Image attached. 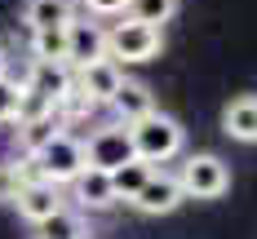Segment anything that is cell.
Wrapping results in <instances>:
<instances>
[{"instance_id":"cell-1","label":"cell","mask_w":257,"mask_h":239,"mask_svg":"<svg viewBox=\"0 0 257 239\" xmlns=\"http://www.w3.org/2000/svg\"><path fill=\"white\" fill-rule=\"evenodd\" d=\"M128 137H133V155L142 159V164H151V168L178 159L182 146H186V129L173 115H164V111H151L147 120L128 124Z\"/></svg>"},{"instance_id":"cell-2","label":"cell","mask_w":257,"mask_h":239,"mask_svg":"<svg viewBox=\"0 0 257 239\" xmlns=\"http://www.w3.org/2000/svg\"><path fill=\"white\" fill-rule=\"evenodd\" d=\"M36 164V177L40 182H49V186H58V190H67V186L76 182L80 173L89 168V159H84V137H76V133H58L49 146L40 151V155L31 159Z\"/></svg>"},{"instance_id":"cell-3","label":"cell","mask_w":257,"mask_h":239,"mask_svg":"<svg viewBox=\"0 0 257 239\" xmlns=\"http://www.w3.org/2000/svg\"><path fill=\"white\" fill-rule=\"evenodd\" d=\"M178 186L186 199H222L231 190V164L213 151H200V155H186L178 164Z\"/></svg>"},{"instance_id":"cell-4","label":"cell","mask_w":257,"mask_h":239,"mask_svg":"<svg viewBox=\"0 0 257 239\" xmlns=\"http://www.w3.org/2000/svg\"><path fill=\"white\" fill-rule=\"evenodd\" d=\"M160 49H164V31H155V27L128 23V18H120L115 27H106V58L115 67L151 62V58H160Z\"/></svg>"},{"instance_id":"cell-5","label":"cell","mask_w":257,"mask_h":239,"mask_svg":"<svg viewBox=\"0 0 257 239\" xmlns=\"http://www.w3.org/2000/svg\"><path fill=\"white\" fill-rule=\"evenodd\" d=\"M84 159H89V168H98V173H115V168H124L133 164V137H128L124 124H115V120H106L98 129L84 137Z\"/></svg>"},{"instance_id":"cell-6","label":"cell","mask_w":257,"mask_h":239,"mask_svg":"<svg viewBox=\"0 0 257 239\" xmlns=\"http://www.w3.org/2000/svg\"><path fill=\"white\" fill-rule=\"evenodd\" d=\"M18 84H23V93H31L36 102H45V106L58 111V106L76 93V71L71 67H53V62H31L27 67V80H18Z\"/></svg>"},{"instance_id":"cell-7","label":"cell","mask_w":257,"mask_h":239,"mask_svg":"<svg viewBox=\"0 0 257 239\" xmlns=\"http://www.w3.org/2000/svg\"><path fill=\"white\" fill-rule=\"evenodd\" d=\"M106 58V27L93 23L89 14L84 18H71L67 23V67L71 71H84V67H93V62H102Z\"/></svg>"},{"instance_id":"cell-8","label":"cell","mask_w":257,"mask_h":239,"mask_svg":"<svg viewBox=\"0 0 257 239\" xmlns=\"http://www.w3.org/2000/svg\"><path fill=\"white\" fill-rule=\"evenodd\" d=\"M120 84H124V67H115L111 58H102V62L76 71V98H84V102L98 111V106H111V98H115Z\"/></svg>"},{"instance_id":"cell-9","label":"cell","mask_w":257,"mask_h":239,"mask_svg":"<svg viewBox=\"0 0 257 239\" xmlns=\"http://www.w3.org/2000/svg\"><path fill=\"white\" fill-rule=\"evenodd\" d=\"M14 208H18V217L23 221H31V226H40V221H49L53 212L67 208V195L58 190V186L49 182H23V190H18V199H14Z\"/></svg>"},{"instance_id":"cell-10","label":"cell","mask_w":257,"mask_h":239,"mask_svg":"<svg viewBox=\"0 0 257 239\" xmlns=\"http://www.w3.org/2000/svg\"><path fill=\"white\" fill-rule=\"evenodd\" d=\"M182 199H186V195H182L178 177H173V173H164V168H155V173H151V182L138 190V199H133L128 208H138L142 217H164V212H173V208H178Z\"/></svg>"},{"instance_id":"cell-11","label":"cell","mask_w":257,"mask_h":239,"mask_svg":"<svg viewBox=\"0 0 257 239\" xmlns=\"http://www.w3.org/2000/svg\"><path fill=\"white\" fill-rule=\"evenodd\" d=\"M67 199L76 204V212H106L115 208V190H111V173L84 168L76 182L67 186Z\"/></svg>"},{"instance_id":"cell-12","label":"cell","mask_w":257,"mask_h":239,"mask_svg":"<svg viewBox=\"0 0 257 239\" xmlns=\"http://www.w3.org/2000/svg\"><path fill=\"white\" fill-rule=\"evenodd\" d=\"M151 111H160L155 106V93L142 84V80H128L124 76V84L115 89V98H111V115H115V124H138V120H147Z\"/></svg>"},{"instance_id":"cell-13","label":"cell","mask_w":257,"mask_h":239,"mask_svg":"<svg viewBox=\"0 0 257 239\" xmlns=\"http://www.w3.org/2000/svg\"><path fill=\"white\" fill-rule=\"evenodd\" d=\"M62 133V120L58 115H36V120H18L14 124V146L23 151V159H36L53 137Z\"/></svg>"},{"instance_id":"cell-14","label":"cell","mask_w":257,"mask_h":239,"mask_svg":"<svg viewBox=\"0 0 257 239\" xmlns=\"http://www.w3.org/2000/svg\"><path fill=\"white\" fill-rule=\"evenodd\" d=\"M222 133L226 137H235V142H257V93H239V98H231L226 102V111H222Z\"/></svg>"},{"instance_id":"cell-15","label":"cell","mask_w":257,"mask_h":239,"mask_svg":"<svg viewBox=\"0 0 257 239\" xmlns=\"http://www.w3.org/2000/svg\"><path fill=\"white\" fill-rule=\"evenodd\" d=\"M76 18V0H27L23 27L27 31H58Z\"/></svg>"},{"instance_id":"cell-16","label":"cell","mask_w":257,"mask_h":239,"mask_svg":"<svg viewBox=\"0 0 257 239\" xmlns=\"http://www.w3.org/2000/svg\"><path fill=\"white\" fill-rule=\"evenodd\" d=\"M36 239H89V217L76 208H62L36 226Z\"/></svg>"},{"instance_id":"cell-17","label":"cell","mask_w":257,"mask_h":239,"mask_svg":"<svg viewBox=\"0 0 257 239\" xmlns=\"http://www.w3.org/2000/svg\"><path fill=\"white\" fill-rule=\"evenodd\" d=\"M151 164H142V159H133V164H124V168H115L111 173V190H115V204H133L138 199V190L151 182Z\"/></svg>"},{"instance_id":"cell-18","label":"cell","mask_w":257,"mask_h":239,"mask_svg":"<svg viewBox=\"0 0 257 239\" xmlns=\"http://www.w3.org/2000/svg\"><path fill=\"white\" fill-rule=\"evenodd\" d=\"M178 14V0H128L124 18L128 23H142V27H155V31H164V23Z\"/></svg>"},{"instance_id":"cell-19","label":"cell","mask_w":257,"mask_h":239,"mask_svg":"<svg viewBox=\"0 0 257 239\" xmlns=\"http://www.w3.org/2000/svg\"><path fill=\"white\" fill-rule=\"evenodd\" d=\"M31 62L67 67V27H58V31H31Z\"/></svg>"},{"instance_id":"cell-20","label":"cell","mask_w":257,"mask_h":239,"mask_svg":"<svg viewBox=\"0 0 257 239\" xmlns=\"http://www.w3.org/2000/svg\"><path fill=\"white\" fill-rule=\"evenodd\" d=\"M18 190H23V168H18V159L0 155V204H14Z\"/></svg>"},{"instance_id":"cell-21","label":"cell","mask_w":257,"mask_h":239,"mask_svg":"<svg viewBox=\"0 0 257 239\" xmlns=\"http://www.w3.org/2000/svg\"><path fill=\"white\" fill-rule=\"evenodd\" d=\"M23 106V84L18 80H0V124H14Z\"/></svg>"},{"instance_id":"cell-22","label":"cell","mask_w":257,"mask_h":239,"mask_svg":"<svg viewBox=\"0 0 257 239\" xmlns=\"http://www.w3.org/2000/svg\"><path fill=\"white\" fill-rule=\"evenodd\" d=\"M89 18H124L128 0H80Z\"/></svg>"},{"instance_id":"cell-23","label":"cell","mask_w":257,"mask_h":239,"mask_svg":"<svg viewBox=\"0 0 257 239\" xmlns=\"http://www.w3.org/2000/svg\"><path fill=\"white\" fill-rule=\"evenodd\" d=\"M0 80H9V53L0 49Z\"/></svg>"}]
</instances>
